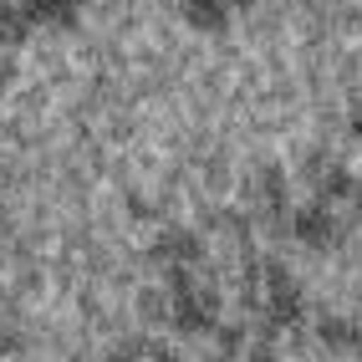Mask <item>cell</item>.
Returning <instances> with one entry per match:
<instances>
[{
  "label": "cell",
  "mask_w": 362,
  "mask_h": 362,
  "mask_svg": "<svg viewBox=\"0 0 362 362\" xmlns=\"http://www.w3.org/2000/svg\"><path fill=\"white\" fill-rule=\"evenodd\" d=\"M220 322H225L220 317V296H214L209 286L204 291L194 286L189 296H174V306H168V327H174V337H184V342H199V337L209 342Z\"/></svg>",
  "instance_id": "cell-1"
},
{
  "label": "cell",
  "mask_w": 362,
  "mask_h": 362,
  "mask_svg": "<svg viewBox=\"0 0 362 362\" xmlns=\"http://www.w3.org/2000/svg\"><path fill=\"white\" fill-rule=\"evenodd\" d=\"M230 16H235L230 0H179V21L199 36H220L230 26Z\"/></svg>",
  "instance_id": "cell-2"
},
{
  "label": "cell",
  "mask_w": 362,
  "mask_h": 362,
  "mask_svg": "<svg viewBox=\"0 0 362 362\" xmlns=\"http://www.w3.org/2000/svg\"><path fill=\"white\" fill-rule=\"evenodd\" d=\"M291 230H296L301 245H311V250H322V245H332V240H337V220H332V209H327L322 199L306 204V209H296Z\"/></svg>",
  "instance_id": "cell-3"
},
{
  "label": "cell",
  "mask_w": 362,
  "mask_h": 362,
  "mask_svg": "<svg viewBox=\"0 0 362 362\" xmlns=\"http://www.w3.org/2000/svg\"><path fill=\"white\" fill-rule=\"evenodd\" d=\"M26 6V16L36 21V26H57V31H77V0H21Z\"/></svg>",
  "instance_id": "cell-4"
},
{
  "label": "cell",
  "mask_w": 362,
  "mask_h": 362,
  "mask_svg": "<svg viewBox=\"0 0 362 362\" xmlns=\"http://www.w3.org/2000/svg\"><path fill=\"white\" fill-rule=\"evenodd\" d=\"M36 36V21L26 16V6H21V0H0V46H26Z\"/></svg>",
  "instance_id": "cell-5"
},
{
  "label": "cell",
  "mask_w": 362,
  "mask_h": 362,
  "mask_svg": "<svg viewBox=\"0 0 362 362\" xmlns=\"http://www.w3.org/2000/svg\"><path fill=\"white\" fill-rule=\"evenodd\" d=\"M209 342H214V352H225V357L240 362V357H245V347H250V332H245V322H220Z\"/></svg>",
  "instance_id": "cell-6"
},
{
  "label": "cell",
  "mask_w": 362,
  "mask_h": 362,
  "mask_svg": "<svg viewBox=\"0 0 362 362\" xmlns=\"http://www.w3.org/2000/svg\"><path fill=\"white\" fill-rule=\"evenodd\" d=\"M11 82H16V62L0 57V87H11Z\"/></svg>",
  "instance_id": "cell-7"
},
{
  "label": "cell",
  "mask_w": 362,
  "mask_h": 362,
  "mask_svg": "<svg viewBox=\"0 0 362 362\" xmlns=\"http://www.w3.org/2000/svg\"><path fill=\"white\" fill-rule=\"evenodd\" d=\"M347 128H352V133H357V138H362V103H357V107H352V117H347Z\"/></svg>",
  "instance_id": "cell-8"
},
{
  "label": "cell",
  "mask_w": 362,
  "mask_h": 362,
  "mask_svg": "<svg viewBox=\"0 0 362 362\" xmlns=\"http://www.w3.org/2000/svg\"><path fill=\"white\" fill-rule=\"evenodd\" d=\"M153 362H179V352H174V347H158V352H153Z\"/></svg>",
  "instance_id": "cell-9"
},
{
  "label": "cell",
  "mask_w": 362,
  "mask_h": 362,
  "mask_svg": "<svg viewBox=\"0 0 362 362\" xmlns=\"http://www.w3.org/2000/svg\"><path fill=\"white\" fill-rule=\"evenodd\" d=\"M199 362H235V357H225V352H204Z\"/></svg>",
  "instance_id": "cell-10"
},
{
  "label": "cell",
  "mask_w": 362,
  "mask_h": 362,
  "mask_svg": "<svg viewBox=\"0 0 362 362\" xmlns=\"http://www.w3.org/2000/svg\"><path fill=\"white\" fill-rule=\"evenodd\" d=\"M230 6H235V11H250V6H255V0H230Z\"/></svg>",
  "instance_id": "cell-11"
}]
</instances>
